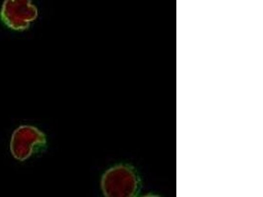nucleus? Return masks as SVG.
Instances as JSON below:
<instances>
[{
	"label": "nucleus",
	"instance_id": "f257e3e1",
	"mask_svg": "<svg viewBox=\"0 0 263 197\" xmlns=\"http://www.w3.org/2000/svg\"><path fill=\"white\" fill-rule=\"evenodd\" d=\"M101 185L105 197H136L141 183L132 167L118 165L104 173Z\"/></svg>",
	"mask_w": 263,
	"mask_h": 197
},
{
	"label": "nucleus",
	"instance_id": "f03ea898",
	"mask_svg": "<svg viewBox=\"0 0 263 197\" xmlns=\"http://www.w3.org/2000/svg\"><path fill=\"white\" fill-rule=\"evenodd\" d=\"M47 145L46 134L32 125H21L14 130L10 140V152L16 160H28L44 150Z\"/></svg>",
	"mask_w": 263,
	"mask_h": 197
},
{
	"label": "nucleus",
	"instance_id": "7ed1b4c3",
	"mask_svg": "<svg viewBox=\"0 0 263 197\" xmlns=\"http://www.w3.org/2000/svg\"><path fill=\"white\" fill-rule=\"evenodd\" d=\"M39 10L33 0H4L0 20L13 31H25L36 20Z\"/></svg>",
	"mask_w": 263,
	"mask_h": 197
},
{
	"label": "nucleus",
	"instance_id": "20e7f679",
	"mask_svg": "<svg viewBox=\"0 0 263 197\" xmlns=\"http://www.w3.org/2000/svg\"><path fill=\"white\" fill-rule=\"evenodd\" d=\"M143 197H160L158 196V195H153V194H148V195H145Z\"/></svg>",
	"mask_w": 263,
	"mask_h": 197
}]
</instances>
